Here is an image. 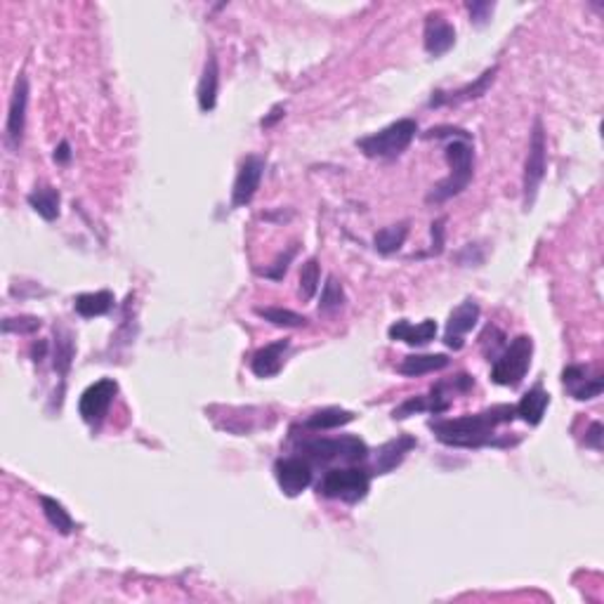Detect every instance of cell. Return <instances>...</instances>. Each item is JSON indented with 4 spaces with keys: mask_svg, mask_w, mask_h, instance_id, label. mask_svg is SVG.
<instances>
[{
    "mask_svg": "<svg viewBox=\"0 0 604 604\" xmlns=\"http://www.w3.org/2000/svg\"><path fill=\"white\" fill-rule=\"evenodd\" d=\"M514 406L510 404H496L491 409L470 416L446 418V420H430V430L435 437L446 446L456 449H482V446H498L496 442V428L514 420Z\"/></svg>",
    "mask_w": 604,
    "mask_h": 604,
    "instance_id": "1",
    "label": "cell"
},
{
    "mask_svg": "<svg viewBox=\"0 0 604 604\" xmlns=\"http://www.w3.org/2000/svg\"><path fill=\"white\" fill-rule=\"evenodd\" d=\"M446 163L451 173L444 180H439L432 192L428 194V203H444L453 196L463 194L467 184L473 182L475 175V146L473 137H451V142L444 146Z\"/></svg>",
    "mask_w": 604,
    "mask_h": 604,
    "instance_id": "2",
    "label": "cell"
},
{
    "mask_svg": "<svg viewBox=\"0 0 604 604\" xmlns=\"http://www.w3.org/2000/svg\"><path fill=\"white\" fill-rule=\"evenodd\" d=\"M300 453L307 463L312 466H331L335 460L342 463H362L368 459V446L364 439L355 435H342V437H314L305 439L300 444Z\"/></svg>",
    "mask_w": 604,
    "mask_h": 604,
    "instance_id": "3",
    "label": "cell"
},
{
    "mask_svg": "<svg viewBox=\"0 0 604 604\" xmlns=\"http://www.w3.org/2000/svg\"><path fill=\"white\" fill-rule=\"evenodd\" d=\"M418 132V123L413 119H399L389 123L388 128L357 139V146L362 149L368 159H396L402 156Z\"/></svg>",
    "mask_w": 604,
    "mask_h": 604,
    "instance_id": "4",
    "label": "cell"
},
{
    "mask_svg": "<svg viewBox=\"0 0 604 604\" xmlns=\"http://www.w3.org/2000/svg\"><path fill=\"white\" fill-rule=\"evenodd\" d=\"M534 357V341L531 335H517L510 341L503 352L493 359L491 380L500 388H520L522 380L527 378Z\"/></svg>",
    "mask_w": 604,
    "mask_h": 604,
    "instance_id": "5",
    "label": "cell"
},
{
    "mask_svg": "<svg viewBox=\"0 0 604 604\" xmlns=\"http://www.w3.org/2000/svg\"><path fill=\"white\" fill-rule=\"evenodd\" d=\"M548 170V142H545V130L543 121L536 116L534 128H531V139H529V153L524 161V177H522V194H524V210H531L536 203V194L541 187L543 177Z\"/></svg>",
    "mask_w": 604,
    "mask_h": 604,
    "instance_id": "6",
    "label": "cell"
},
{
    "mask_svg": "<svg viewBox=\"0 0 604 604\" xmlns=\"http://www.w3.org/2000/svg\"><path fill=\"white\" fill-rule=\"evenodd\" d=\"M371 489V473L364 467H341V470H328L319 484V493L326 498L342 500L355 506L368 496Z\"/></svg>",
    "mask_w": 604,
    "mask_h": 604,
    "instance_id": "7",
    "label": "cell"
},
{
    "mask_svg": "<svg viewBox=\"0 0 604 604\" xmlns=\"http://www.w3.org/2000/svg\"><path fill=\"white\" fill-rule=\"evenodd\" d=\"M116 395H119V382L114 378H102V380L92 382L78 399V413L88 425H99L112 409Z\"/></svg>",
    "mask_w": 604,
    "mask_h": 604,
    "instance_id": "8",
    "label": "cell"
},
{
    "mask_svg": "<svg viewBox=\"0 0 604 604\" xmlns=\"http://www.w3.org/2000/svg\"><path fill=\"white\" fill-rule=\"evenodd\" d=\"M274 477H277L278 489L295 498L305 491L307 486L312 484V463H307L302 456H293V459H278L274 463Z\"/></svg>",
    "mask_w": 604,
    "mask_h": 604,
    "instance_id": "9",
    "label": "cell"
},
{
    "mask_svg": "<svg viewBox=\"0 0 604 604\" xmlns=\"http://www.w3.org/2000/svg\"><path fill=\"white\" fill-rule=\"evenodd\" d=\"M264 175V159L263 156H246L239 166L237 180H234V189H231V206L234 208H243L255 199L260 182Z\"/></svg>",
    "mask_w": 604,
    "mask_h": 604,
    "instance_id": "10",
    "label": "cell"
},
{
    "mask_svg": "<svg viewBox=\"0 0 604 604\" xmlns=\"http://www.w3.org/2000/svg\"><path fill=\"white\" fill-rule=\"evenodd\" d=\"M562 385L569 389V395L577 402H588V399L602 395L604 380L602 373H591V366L571 364L562 371Z\"/></svg>",
    "mask_w": 604,
    "mask_h": 604,
    "instance_id": "11",
    "label": "cell"
},
{
    "mask_svg": "<svg viewBox=\"0 0 604 604\" xmlns=\"http://www.w3.org/2000/svg\"><path fill=\"white\" fill-rule=\"evenodd\" d=\"M480 321V305L475 300H466L460 302L451 314H449V321H446V333H444V342L449 349H463V338H466Z\"/></svg>",
    "mask_w": 604,
    "mask_h": 604,
    "instance_id": "12",
    "label": "cell"
},
{
    "mask_svg": "<svg viewBox=\"0 0 604 604\" xmlns=\"http://www.w3.org/2000/svg\"><path fill=\"white\" fill-rule=\"evenodd\" d=\"M27 106H28V81L27 76H20L17 78V83H14L5 125L7 142H10L12 149H17V146L21 145V139H24V130H27Z\"/></svg>",
    "mask_w": 604,
    "mask_h": 604,
    "instance_id": "13",
    "label": "cell"
},
{
    "mask_svg": "<svg viewBox=\"0 0 604 604\" xmlns=\"http://www.w3.org/2000/svg\"><path fill=\"white\" fill-rule=\"evenodd\" d=\"M423 43L428 55L442 57L446 55L449 50L456 45V28H453L451 21L444 20V14L430 12L428 20H425V34Z\"/></svg>",
    "mask_w": 604,
    "mask_h": 604,
    "instance_id": "14",
    "label": "cell"
},
{
    "mask_svg": "<svg viewBox=\"0 0 604 604\" xmlns=\"http://www.w3.org/2000/svg\"><path fill=\"white\" fill-rule=\"evenodd\" d=\"M449 409H451V396L446 395L439 385H435L430 396L428 395L409 396L406 402L399 404V406L392 411V418H395V420H406L409 416H416V413H423V411L439 416V413H446Z\"/></svg>",
    "mask_w": 604,
    "mask_h": 604,
    "instance_id": "15",
    "label": "cell"
},
{
    "mask_svg": "<svg viewBox=\"0 0 604 604\" xmlns=\"http://www.w3.org/2000/svg\"><path fill=\"white\" fill-rule=\"evenodd\" d=\"M496 74H498V67H491V69H486L480 78H475L473 83L463 85V88H459V90H453V92H444V90L432 92V98H430V102H428V106L463 105V102H470V99L482 98V95H486V90L491 88Z\"/></svg>",
    "mask_w": 604,
    "mask_h": 604,
    "instance_id": "16",
    "label": "cell"
},
{
    "mask_svg": "<svg viewBox=\"0 0 604 604\" xmlns=\"http://www.w3.org/2000/svg\"><path fill=\"white\" fill-rule=\"evenodd\" d=\"M418 446V439L411 435H399V437L389 439L378 449L375 453V473L373 475H389L395 467H399L406 460L413 449Z\"/></svg>",
    "mask_w": 604,
    "mask_h": 604,
    "instance_id": "17",
    "label": "cell"
},
{
    "mask_svg": "<svg viewBox=\"0 0 604 604\" xmlns=\"http://www.w3.org/2000/svg\"><path fill=\"white\" fill-rule=\"evenodd\" d=\"M388 335L392 338V341L406 342V345H411V348H425V345L435 341V335H437V321L425 319L413 326L411 321L399 319L389 326Z\"/></svg>",
    "mask_w": 604,
    "mask_h": 604,
    "instance_id": "18",
    "label": "cell"
},
{
    "mask_svg": "<svg viewBox=\"0 0 604 604\" xmlns=\"http://www.w3.org/2000/svg\"><path fill=\"white\" fill-rule=\"evenodd\" d=\"M217 92H220V64H217V57L210 52L206 64H203L201 81H199V90H196L199 109H201L203 114H210L216 109Z\"/></svg>",
    "mask_w": 604,
    "mask_h": 604,
    "instance_id": "19",
    "label": "cell"
},
{
    "mask_svg": "<svg viewBox=\"0 0 604 604\" xmlns=\"http://www.w3.org/2000/svg\"><path fill=\"white\" fill-rule=\"evenodd\" d=\"M288 348H291V342L288 341H277L257 349L255 355H253V359H250L253 373H255L257 378H274V375L281 371V366H284V355Z\"/></svg>",
    "mask_w": 604,
    "mask_h": 604,
    "instance_id": "20",
    "label": "cell"
},
{
    "mask_svg": "<svg viewBox=\"0 0 604 604\" xmlns=\"http://www.w3.org/2000/svg\"><path fill=\"white\" fill-rule=\"evenodd\" d=\"M548 406H550V395L543 389L541 382H536L534 388L529 389L527 395L520 399V404L514 406V413H517L524 423L541 425Z\"/></svg>",
    "mask_w": 604,
    "mask_h": 604,
    "instance_id": "21",
    "label": "cell"
},
{
    "mask_svg": "<svg viewBox=\"0 0 604 604\" xmlns=\"http://www.w3.org/2000/svg\"><path fill=\"white\" fill-rule=\"evenodd\" d=\"M451 364V359L446 355H409L404 357L402 364L396 366V371L406 378H420V375L435 373L442 371Z\"/></svg>",
    "mask_w": 604,
    "mask_h": 604,
    "instance_id": "22",
    "label": "cell"
},
{
    "mask_svg": "<svg viewBox=\"0 0 604 604\" xmlns=\"http://www.w3.org/2000/svg\"><path fill=\"white\" fill-rule=\"evenodd\" d=\"M352 420H355V413H352V411L328 406V409H321V411L310 413V416L302 420V428L314 430V432L335 430V428H342V425L352 423Z\"/></svg>",
    "mask_w": 604,
    "mask_h": 604,
    "instance_id": "23",
    "label": "cell"
},
{
    "mask_svg": "<svg viewBox=\"0 0 604 604\" xmlns=\"http://www.w3.org/2000/svg\"><path fill=\"white\" fill-rule=\"evenodd\" d=\"M114 293L112 291H98V293H81L76 300H74V307L76 312L83 317V319H95V317H105L114 310Z\"/></svg>",
    "mask_w": 604,
    "mask_h": 604,
    "instance_id": "24",
    "label": "cell"
},
{
    "mask_svg": "<svg viewBox=\"0 0 604 604\" xmlns=\"http://www.w3.org/2000/svg\"><path fill=\"white\" fill-rule=\"evenodd\" d=\"M27 201L28 206H31L43 220H48V223H52V220L59 217V203H62V199H59V192H57L55 187H50V184L35 187L34 192L28 194Z\"/></svg>",
    "mask_w": 604,
    "mask_h": 604,
    "instance_id": "25",
    "label": "cell"
},
{
    "mask_svg": "<svg viewBox=\"0 0 604 604\" xmlns=\"http://www.w3.org/2000/svg\"><path fill=\"white\" fill-rule=\"evenodd\" d=\"M409 237V223L389 224V227H382L380 231H375L373 237V248L380 253V255H392L396 250L402 248L404 241Z\"/></svg>",
    "mask_w": 604,
    "mask_h": 604,
    "instance_id": "26",
    "label": "cell"
},
{
    "mask_svg": "<svg viewBox=\"0 0 604 604\" xmlns=\"http://www.w3.org/2000/svg\"><path fill=\"white\" fill-rule=\"evenodd\" d=\"M41 507L43 514H45V520L50 522V527L57 529L59 534L69 536L71 531L76 529V524L71 520V514L67 513V507H64L59 500L50 498V496H41Z\"/></svg>",
    "mask_w": 604,
    "mask_h": 604,
    "instance_id": "27",
    "label": "cell"
},
{
    "mask_svg": "<svg viewBox=\"0 0 604 604\" xmlns=\"http://www.w3.org/2000/svg\"><path fill=\"white\" fill-rule=\"evenodd\" d=\"M255 314L278 328H300L307 324V317L293 312V310H284V307H255Z\"/></svg>",
    "mask_w": 604,
    "mask_h": 604,
    "instance_id": "28",
    "label": "cell"
},
{
    "mask_svg": "<svg viewBox=\"0 0 604 604\" xmlns=\"http://www.w3.org/2000/svg\"><path fill=\"white\" fill-rule=\"evenodd\" d=\"M55 368L62 375L69 373V366L74 362V338L69 331L55 328Z\"/></svg>",
    "mask_w": 604,
    "mask_h": 604,
    "instance_id": "29",
    "label": "cell"
},
{
    "mask_svg": "<svg viewBox=\"0 0 604 604\" xmlns=\"http://www.w3.org/2000/svg\"><path fill=\"white\" fill-rule=\"evenodd\" d=\"M317 288H319V260L310 257L300 270V295L302 300H312Z\"/></svg>",
    "mask_w": 604,
    "mask_h": 604,
    "instance_id": "30",
    "label": "cell"
},
{
    "mask_svg": "<svg viewBox=\"0 0 604 604\" xmlns=\"http://www.w3.org/2000/svg\"><path fill=\"white\" fill-rule=\"evenodd\" d=\"M345 305V291L342 286L338 284V278L328 277L326 284H324V291H321V302L319 310L321 312H335Z\"/></svg>",
    "mask_w": 604,
    "mask_h": 604,
    "instance_id": "31",
    "label": "cell"
},
{
    "mask_svg": "<svg viewBox=\"0 0 604 604\" xmlns=\"http://www.w3.org/2000/svg\"><path fill=\"white\" fill-rule=\"evenodd\" d=\"M295 253H298V246H291V248L286 250V253H281V255H278L277 260L270 264V267H264V270H257V274H260V277H264V278H271V281H281V278L286 277V271H288V264L293 263Z\"/></svg>",
    "mask_w": 604,
    "mask_h": 604,
    "instance_id": "32",
    "label": "cell"
},
{
    "mask_svg": "<svg viewBox=\"0 0 604 604\" xmlns=\"http://www.w3.org/2000/svg\"><path fill=\"white\" fill-rule=\"evenodd\" d=\"M38 328H41V319H35V317H20V319L3 321L5 333H12V331H17V333H34Z\"/></svg>",
    "mask_w": 604,
    "mask_h": 604,
    "instance_id": "33",
    "label": "cell"
},
{
    "mask_svg": "<svg viewBox=\"0 0 604 604\" xmlns=\"http://www.w3.org/2000/svg\"><path fill=\"white\" fill-rule=\"evenodd\" d=\"M493 3H489V0H482V3H467V10H470V17H473V21L477 24V27H484L486 21L491 20V12H493Z\"/></svg>",
    "mask_w": 604,
    "mask_h": 604,
    "instance_id": "34",
    "label": "cell"
},
{
    "mask_svg": "<svg viewBox=\"0 0 604 604\" xmlns=\"http://www.w3.org/2000/svg\"><path fill=\"white\" fill-rule=\"evenodd\" d=\"M442 139V137H473L470 132L463 130V128H453V125H437V128H430L425 132V139Z\"/></svg>",
    "mask_w": 604,
    "mask_h": 604,
    "instance_id": "35",
    "label": "cell"
},
{
    "mask_svg": "<svg viewBox=\"0 0 604 604\" xmlns=\"http://www.w3.org/2000/svg\"><path fill=\"white\" fill-rule=\"evenodd\" d=\"M444 217H439L437 223H432V255H439L444 248Z\"/></svg>",
    "mask_w": 604,
    "mask_h": 604,
    "instance_id": "36",
    "label": "cell"
},
{
    "mask_svg": "<svg viewBox=\"0 0 604 604\" xmlns=\"http://www.w3.org/2000/svg\"><path fill=\"white\" fill-rule=\"evenodd\" d=\"M602 423H592L588 432H585V446H591L595 451H602Z\"/></svg>",
    "mask_w": 604,
    "mask_h": 604,
    "instance_id": "37",
    "label": "cell"
},
{
    "mask_svg": "<svg viewBox=\"0 0 604 604\" xmlns=\"http://www.w3.org/2000/svg\"><path fill=\"white\" fill-rule=\"evenodd\" d=\"M55 161L57 163H62V166H67L71 161V145L64 139V142H59V146L55 149Z\"/></svg>",
    "mask_w": 604,
    "mask_h": 604,
    "instance_id": "38",
    "label": "cell"
},
{
    "mask_svg": "<svg viewBox=\"0 0 604 604\" xmlns=\"http://www.w3.org/2000/svg\"><path fill=\"white\" fill-rule=\"evenodd\" d=\"M278 119H284V106H274V109L270 112V116L260 121V125H263V128H271V125L277 123Z\"/></svg>",
    "mask_w": 604,
    "mask_h": 604,
    "instance_id": "39",
    "label": "cell"
},
{
    "mask_svg": "<svg viewBox=\"0 0 604 604\" xmlns=\"http://www.w3.org/2000/svg\"><path fill=\"white\" fill-rule=\"evenodd\" d=\"M45 349H48V342H41V345H34V348H31L34 362H43V357H45Z\"/></svg>",
    "mask_w": 604,
    "mask_h": 604,
    "instance_id": "40",
    "label": "cell"
}]
</instances>
